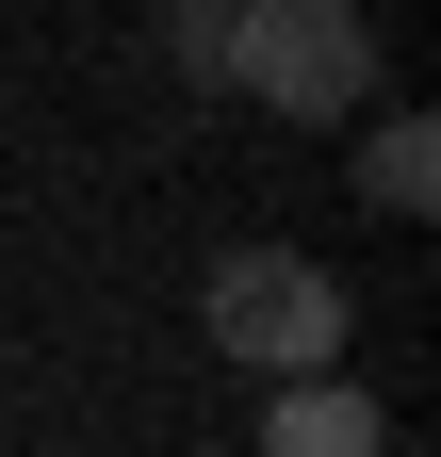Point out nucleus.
Listing matches in <instances>:
<instances>
[{
	"instance_id": "f257e3e1",
	"label": "nucleus",
	"mask_w": 441,
	"mask_h": 457,
	"mask_svg": "<svg viewBox=\"0 0 441 457\" xmlns=\"http://www.w3.org/2000/svg\"><path fill=\"white\" fill-rule=\"evenodd\" d=\"M212 82L262 98L279 131H344V114L376 98V17H360V0H229Z\"/></svg>"
},
{
	"instance_id": "f03ea898",
	"label": "nucleus",
	"mask_w": 441,
	"mask_h": 457,
	"mask_svg": "<svg viewBox=\"0 0 441 457\" xmlns=\"http://www.w3.org/2000/svg\"><path fill=\"white\" fill-rule=\"evenodd\" d=\"M196 327H212V360H245L262 392H279V376H344L360 295H344L311 245H229V262L196 278Z\"/></svg>"
},
{
	"instance_id": "7ed1b4c3",
	"label": "nucleus",
	"mask_w": 441,
	"mask_h": 457,
	"mask_svg": "<svg viewBox=\"0 0 441 457\" xmlns=\"http://www.w3.org/2000/svg\"><path fill=\"white\" fill-rule=\"evenodd\" d=\"M262 457H393V409L360 376H279L262 392Z\"/></svg>"
},
{
	"instance_id": "20e7f679",
	"label": "nucleus",
	"mask_w": 441,
	"mask_h": 457,
	"mask_svg": "<svg viewBox=\"0 0 441 457\" xmlns=\"http://www.w3.org/2000/svg\"><path fill=\"white\" fill-rule=\"evenodd\" d=\"M360 196L393 212V228L441 212V131H425V114H376V131H360Z\"/></svg>"
}]
</instances>
